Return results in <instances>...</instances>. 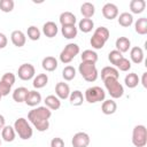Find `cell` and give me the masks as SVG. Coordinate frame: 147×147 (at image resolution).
<instances>
[{
	"label": "cell",
	"instance_id": "18",
	"mask_svg": "<svg viewBox=\"0 0 147 147\" xmlns=\"http://www.w3.org/2000/svg\"><path fill=\"white\" fill-rule=\"evenodd\" d=\"M115 46H116V49L118 52H121L122 54L127 52L131 47V41L129 38L126 37H119L116 39V42H115Z\"/></svg>",
	"mask_w": 147,
	"mask_h": 147
},
{
	"label": "cell",
	"instance_id": "9",
	"mask_svg": "<svg viewBox=\"0 0 147 147\" xmlns=\"http://www.w3.org/2000/svg\"><path fill=\"white\" fill-rule=\"evenodd\" d=\"M90 136L86 132H77L74 134L71 144L72 147H87L90 145Z\"/></svg>",
	"mask_w": 147,
	"mask_h": 147
},
{
	"label": "cell",
	"instance_id": "43",
	"mask_svg": "<svg viewBox=\"0 0 147 147\" xmlns=\"http://www.w3.org/2000/svg\"><path fill=\"white\" fill-rule=\"evenodd\" d=\"M51 147H64V141L60 137H55L51 140Z\"/></svg>",
	"mask_w": 147,
	"mask_h": 147
},
{
	"label": "cell",
	"instance_id": "44",
	"mask_svg": "<svg viewBox=\"0 0 147 147\" xmlns=\"http://www.w3.org/2000/svg\"><path fill=\"white\" fill-rule=\"evenodd\" d=\"M7 44H8V39H7L6 34L2 33V32H0V49L5 48L7 46Z\"/></svg>",
	"mask_w": 147,
	"mask_h": 147
},
{
	"label": "cell",
	"instance_id": "17",
	"mask_svg": "<svg viewBox=\"0 0 147 147\" xmlns=\"http://www.w3.org/2000/svg\"><path fill=\"white\" fill-rule=\"evenodd\" d=\"M108 78H115V79L119 78V72L115 67L108 65V67L102 68V70H101V79L106 80Z\"/></svg>",
	"mask_w": 147,
	"mask_h": 147
},
{
	"label": "cell",
	"instance_id": "19",
	"mask_svg": "<svg viewBox=\"0 0 147 147\" xmlns=\"http://www.w3.org/2000/svg\"><path fill=\"white\" fill-rule=\"evenodd\" d=\"M59 63H57V60L54 57V56H46L42 59V62H41V67L44 68V70L46 71H54L56 68H57Z\"/></svg>",
	"mask_w": 147,
	"mask_h": 147
},
{
	"label": "cell",
	"instance_id": "11",
	"mask_svg": "<svg viewBox=\"0 0 147 147\" xmlns=\"http://www.w3.org/2000/svg\"><path fill=\"white\" fill-rule=\"evenodd\" d=\"M55 94L60 100H65L70 95V87L67 83L60 82L55 86Z\"/></svg>",
	"mask_w": 147,
	"mask_h": 147
},
{
	"label": "cell",
	"instance_id": "13",
	"mask_svg": "<svg viewBox=\"0 0 147 147\" xmlns=\"http://www.w3.org/2000/svg\"><path fill=\"white\" fill-rule=\"evenodd\" d=\"M24 102L30 106V107H36L41 102V94L39 92H37L36 90L33 91H29L26 94V98L24 100Z\"/></svg>",
	"mask_w": 147,
	"mask_h": 147
},
{
	"label": "cell",
	"instance_id": "14",
	"mask_svg": "<svg viewBox=\"0 0 147 147\" xmlns=\"http://www.w3.org/2000/svg\"><path fill=\"white\" fill-rule=\"evenodd\" d=\"M42 32L47 37V38H54L57 32H59V29H57V25L52 22V21H48L46 22L44 25H42Z\"/></svg>",
	"mask_w": 147,
	"mask_h": 147
},
{
	"label": "cell",
	"instance_id": "33",
	"mask_svg": "<svg viewBox=\"0 0 147 147\" xmlns=\"http://www.w3.org/2000/svg\"><path fill=\"white\" fill-rule=\"evenodd\" d=\"M132 23H133V16H132V14L126 13V11L119 14V16H118V24L119 25H122L124 28H127Z\"/></svg>",
	"mask_w": 147,
	"mask_h": 147
},
{
	"label": "cell",
	"instance_id": "31",
	"mask_svg": "<svg viewBox=\"0 0 147 147\" xmlns=\"http://www.w3.org/2000/svg\"><path fill=\"white\" fill-rule=\"evenodd\" d=\"M78 28L82 32L84 33H88L93 30L94 28V22L91 20V18H82L78 23Z\"/></svg>",
	"mask_w": 147,
	"mask_h": 147
},
{
	"label": "cell",
	"instance_id": "5",
	"mask_svg": "<svg viewBox=\"0 0 147 147\" xmlns=\"http://www.w3.org/2000/svg\"><path fill=\"white\" fill-rule=\"evenodd\" d=\"M132 144L136 147H145L147 144V129L145 125H136L132 130Z\"/></svg>",
	"mask_w": 147,
	"mask_h": 147
},
{
	"label": "cell",
	"instance_id": "20",
	"mask_svg": "<svg viewBox=\"0 0 147 147\" xmlns=\"http://www.w3.org/2000/svg\"><path fill=\"white\" fill-rule=\"evenodd\" d=\"M45 106L51 110H57L61 107V100L56 95H47L45 98Z\"/></svg>",
	"mask_w": 147,
	"mask_h": 147
},
{
	"label": "cell",
	"instance_id": "12",
	"mask_svg": "<svg viewBox=\"0 0 147 147\" xmlns=\"http://www.w3.org/2000/svg\"><path fill=\"white\" fill-rule=\"evenodd\" d=\"M10 40L16 47H23L26 42V37L25 33L21 30H14L10 34Z\"/></svg>",
	"mask_w": 147,
	"mask_h": 147
},
{
	"label": "cell",
	"instance_id": "10",
	"mask_svg": "<svg viewBox=\"0 0 147 147\" xmlns=\"http://www.w3.org/2000/svg\"><path fill=\"white\" fill-rule=\"evenodd\" d=\"M102 15L107 20H114L118 16V8L115 3H111V2H107L103 5L102 7Z\"/></svg>",
	"mask_w": 147,
	"mask_h": 147
},
{
	"label": "cell",
	"instance_id": "4",
	"mask_svg": "<svg viewBox=\"0 0 147 147\" xmlns=\"http://www.w3.org/2000/svg\"><path fill=\"white\" fill-rule=\"evenodd\" d=\"M103 83H105V87H106L107 92L110 94V96L113 99H118V98L123 96V94H124V87L118 82V79L108 78V79L103 80Z\"/></svg>",
	"mask_w": 147,
	"mask_h": 147
},
{
	"label": "cell",
	"instance_id": "21",
	"mask_svg": "<svg viewBox=\"0 0 147 147\" xmlns=\"http://www.w3.org/2000/svg\"><path fill=\"white\" fill-rule=\"evenodd\" d=\"M15 137H16V132L14 130V126L5 125L3 129L1 130V138L7 142H11L15 140Z\"/></svg>",
	"mask_w": 147,
	"mask_h": 147
},
{
	"label": "cell",
	"instance_id": "1",
	"mask_svg": "<svg viewBox=\"0 0 147 147\" xmlns=\"http://www.w3.org/2000/svg\"><path fill=\"white\" fill-rule=\"evenodd\" d=\"M51 116H52V110L48 109L46 106H40L29 111L28 119L37 129V131L44 132L47 131L49 127Z\"/></svg>",
	"mask_w": 147,
	"mask_h": 147
},
{
	"label": "cell",
	"instance_id": "25",
	"mask_svg": "<svg viewBox=\"0 0 147 147\" xmlns=\"http://www.w3.org/2000/svg\"><path fill=\"white\" fill-rule=\"evenodd\" d=\"M69 100H70L71 106L78 107V106H82V105H83V102H84L85 99H84L83 93H82L79 90H75L74 92H70Z\"/></svg>",
	"mask_w": 147,
	"mask_h": 147
},
{
	"label": "cell",
	"instance_id": "23",
	"mask_svg": "<svg viewBox=\"0 0 147 147\" xmlns=\"http://www.w3.org/2000/svg\"><path fill=\"white\" fill-rule=\"evenodd\" d=\"M130 10L132 14H141L146 8L145 0H131L130 1Z\"/></svg>",
	"mask_w": 147,
	"mask_h": 147
},
{
	"label": "cell",
	"instance_id": "27",
	"mask_svg": "<svg viewBox=\"0 0 147 147\" xmlns=\"http://www.w3.org/2000/svg\"><path fill=\"white\" fill-rule=\"evenodd\" d=\"M80 13L84 16V18H91L95 13V7L91 2H84L80 6Z\"/></svg>",
	"mask_w": 147,
	"mask_h": 147
},
{
	"label": "cell",
	"instance_id": "46",
	"mask_svg": "<svg viewBox=\"0 0 147 147\" xmlns=\"http://www.w3.org/2000/svg\"><path fill=\"white\" fill-rule=\"evenodd\" d=\"M5 123H6V119H5V117H3V116L0 114V130H2V129H3Z\"/></svg>",
	"mask_w": 147,
	"mask_h": 147
},
{
	"label": "cell",
	"instance_id": "3",
	"mask_svg": "<svg viewBox=\"0 0 147 147\" xmlns=\"http://www.w3.org/2000/svg\"><path fill=\"white\" fill-rule=\"evenodd\" d=\"M78 71L82 75V77L86 82H90V83L96 80V78L99 76L95 63H92V62H80V64L78 67Z\"/></svg>",
	"mask_w": 147,
	"mask_h": 147
},
{
	"label": "cell",
	"instance_id": "34",
	"mask_svg": "<svg viewBox=\"0 0 147 147\" xmlns=\"http://www.w3.org/2000/svg\"><path fill=\"white\" fill-rule=\"evenodd\" d=\"M26 34H28V38H29V39L36 41V40H39V39H40L41 32H40V30H39L36 25H30V26L28 28Z\"/></svg>",
	"mask_w": 147,
	"mask_h": 147
},
{
	"label": "cell",
	"instance_id": "40",
	"mask_svg": "<svg viewBox=\"0 0 147 147\" xmlns=\"http://www.w3.org/2000/svg\"><path fill=\"white\" fill-rule=\"evenodd\" d=\"M122 57H123V54H122L121 52H118L117 49H113V51H110L109 54H108V60H109V62H110L111 64H114V65H116V63H117Z\"/></svg>",
	"mask_w": 147,
	"mask_h": 147
},
{
	"label": "cell",
	"instance_id": "26",
	"mask_svg": "<svg viewBox=\"0 0 147 147\" xmlns=\"http://www.w3.org/2000/svg\"><path fill=\"white\" fill-rule=\"evenodd\" d=\"M48 83V76L46 74H39L37 76L33 77V80H32V85L34 88H42L47 85Z\"/></svg>",
	"mask_w": 147,
	"mask_h": 147
},
{
	"label": "cell",
	"instance_id": "8",
	"mask_svg": "<svg viewBox=\"0 0 147 147\" xmlns=\"http://www.w3.org/2000/svg\"><path fill=\"white\" fill-rule=\"evenodd\" d=\"M36 74V69L31 63H23L20 65L18 70H17V75L18 78L22 80H30L34 77Z\"/></svg>",
	"mask_w": 147,
	"mask_h": 147
},
{
	"label": "cell",
	"instance_id": "47",
	"mask_svg": "<svg viewBox=\"0 0 147 147\" xmlns=\"http://www.w3.org/2000/svg\"><path fill=\"white\" fill-rule=\"evenodd\" d=\"M1 98H2V96H1V94H0V100H1Z\"/></svg>",
	"mask_w": 147,
	"mask_h": 147
},
{
	"label": "cell",
	"instance_id": "16",
	"mask_svg": "<svg viewBox=\"0 0 147 147\" xmlns=\"http://www.w3.org/2000/svg\"><path fill=\"white\" fill-rule=\"evenodd\" d=\"M59 21L61 23V25H75L77 22V18L75 16V14H72L71 11H63L61 13Z\"/></svg>",
	"mask_w": 147,
	"mask_h": 147
},
{
	"label": "cell",
	"instance_id": "30",
	"mask_svg": "<svg viewBox=\"0 0 147 147\" xmlns=\"http://www.w3.org/2000/svg\"><path fill=\"white\" fill-rule=\"evenodd\" d=\"M77 32L76 25H63L61 28V33L67 39H74L77 36Z\"/></svg>",
	"mask_w": 147,
	"mask_h": 147
},
{
	"label": "cell",
	"instance_id": "6",
	"mask_svg": "<svg viewBox=\"0 0 147 147\" xmlns=\"http://www.w3.org/2000/svg\"><path fill=\"white\" fill-rule=\"evenodd\" d=\"M106 98V92L103 88H101L100 86H92L88 87L85 91L84 94V99L85 101H87L88 103H96V102H101L103 101Z\"/></svg>",
	"mask_w": 147,
	"mask_h": 147
},
{
	"label": "cell",
	"instance_id": "32",
	"mask_svg": "<svg viewBox=\"0 0 147 147\" xmlns=\"http://www.w3.org/2000/svg\"><path fill=\"white\" fill-rule=\"evenodd\" d=\"M80 57H82V62H92V63H96V61H98V54H96L94 51H92V49H85V51L82 53Z\"/></svg>",
	"mask_w": 147,
	"mask_h": 147
},
{
	"label": "cell",
	"instance_id": "28",
	"mask_svg": "<svg viewBox=\"0 0 147 147\" xmlns=\"http://www.w3.org/2000/svg\"><path fill=\"white\" fill-rule=\"evenodd\" d=\"M124 83L129 88H134L138 86V84L140 83V79L138 77V75L136 72H130L125 76L124 78Z\"/></svg>",
	"mask_w": 147,
	"mask_h": 147
},
{
	"label": "cell",
	"instance_id": "45",
	"mask_svg": "<svg viewBox=\"0 0 147 147\" xmlns=\"http://www.w3.org/2000/svg\"><path fill=\"white\" fill-rule=\"evenodd\" d=\"M141 84L145 88H147V72H144L142 74V77H141Z\"/></svg>",
	"mask_w": 147,
	"mask_h": 147
},
{
	"label": "cell",
	"instance_id": "48",
	"mask_svg": "<svg viewBox=\"0 0 147 147\" xmlns=\"http://www.w3.org/2000/svg\"><path fill=\"white\" fill-rule=\"evenodd\" d=\"M0 145H1V139H0Z\"/></svg>",
	"mask_w": 147,
	"mask_h": 147
},
{
	"label": "cell",
	"instance_id": "22",
	"mask_svg": "<svg viewBox=\"0 0 147 147\" xmlns=\"http://www.w3.org/2000/svg\"><path fill=\"white\" fill-rule=\"evenodd\" d=\"M130 57H131V61L133 63H137V64L141 63L144 61V51H142V48H140L138 46L132 47L131 51H130Z\"/></svg>",
	"mask_w": 147,
	"mask_h": 147
},
{
	"label": "cell",
	"instance_id": "15",
	"mask_svg": "<svg viewBox=\"0 0 147 147\" xmlns=\"http://www.w3.org/2000/svg\"><path fill=\"white\" fill-rule=\"evenodd\" d=\"M101 110H102V113L105 115H113L117 110V103L113 99L103 100L102 105H101Z\"/></svg>",
	"mask_w": 147,
	"mask_h": 147
},
{
	"label": "cell",
	"instance_id": "35",
	"mask_svg": "<svg viewBox=\"0 0 147 147\" xmlns=\"http://www.w3.org/2000/svg\"><path fill=\"white\" fill-rule=\"evenodd\" d=\"M62 77L64 78V80H72L76 77V69L72 65H67L64 67V69L62 70Z\"/></svg>",
	"mask_w": 147,
	"mask_h": 147
},
{
	"label": "cell",
	"instance_id": "37",
	"mask_svg": "<svg viewBox=\"0 0 147 147\" xmlns=\"http://www.w3.org/2000/svg\"><path fill=\"white\" fill-rule=\"evenodd\" d=\"M93 34H95V36H98L99 38H101V39H103L105 41H107V40L109 39L110 32H109V30H108L106 26H99V28L95 29V31H94Z\"/></svg>",
	"mask_w": 147,
	"mask_h": 147
},
{
	"label": "cell",
	"instance_id": "24",
	"mask_svg": "<svg viewBox=\"0 0 147 147\" xmlns=\"http://www.w3.org/2000/svg\"><path fill=\"white\" fill-rule=\"evenodd\" d=\"M28 92H29V90L26 87H24V86H20L17 88H15L14 92H13V99H14V101L17 102V103L24 102Z\"/></svg>",
	"mask_w": 147,
	"mask_h": 147
},
{
	"label": "cell",
	"instance_id": "29",
	"mask_svg": "<svg viewBox=\"0 0 147 147\" xmlns=\"http://www.w3.org/2000/svg\"><path fill=\"white\" fill-rule=\"evenodd\" d=\"M134 30L138 34H146L147 33V18L146 17H140L134 23Z\"/></svg>",
	"mask_w": 147,
	"mask_h": 147
},
{
	"label": "cell",
	"instance_id": "36",
	"mask_svg": "<svg viewBox=\"0 0 147 147\" xmlns=\"http://www.w3.org/2000/svg\"><path fill=\"white\" fill-rule=\"evenodd\" d=\"M117 68V70H121V71H129L131 69V61L126 57H122L115 65Z\"/></svg>",
	"mask_w": 147,
	"mask_h": 147
},
{
	"label": "cell",
	"instance_id": "39",
	"mask_svg": "<svg viewBox=\"0 0 147 147\" xmlns=\"http://www.w3.org/2000/svg\"><path fill=\"white\" fill-rule=\"evenodd\" d=\"M90 44H91V46L94 48V49H101L103 46H105V44H106V41L103 40V39H101V38H99L98 36H95V34H93L92 37H91V40H90Z\"/></svg>",
	"mask_w": 147,
	"mask_h": 147
},
{
	"label": "cell",
	"instance_id": "7",
	"mask_svg": "<svg viewBox=\"0 0 147 147\" xmlns=\"http://www.w3.org/2000/svg\"><path fill=\"white\" fill-rule=\"evenodd\" d=\"M79 52H80L79 46L77 44L70 42V44L65 45V47L61 51V53H60V61L62 63L68 64V63H70L76 57V55L79 54Z\"/></svg>",
	"mask_w": 147,
	"mask_h": 147
},
{
	"label": "cell",
	"instance_id": "42",
	"mask_svg": "<svg viewBox=\"0 0 147 147\" xmlns=\"http://www.w3.org/2000/svg\"><path fill=\"white\" fill-rule=\"evenodd\" d=\"M9 92H11V86L6 84L5 82L0 80V94L1 96H6L9 94Z\"/></svg>",
	"mask_w": 147,
	"mask_h": 147
},
{
	"label": "cell",
	"instance_id": "2",
	"mask_svg": "<svg viewBox=\"0 0 147 147\" xmlns=\"http://www.w3.org/2000/svg\"><path fill=\"white\" fill-rule=\"evenodd\" d=\"M14 130L22 140H29L33 134V129L24 117H20L15 121Z\"/></svg>",
	"mask_w": 147,
	"mask_h": 147
},
{
	"label": "cell",
	"instance_id": "38",
	"mask_svg": "<svg viewBox=\"0 0 147 147\" xmlns=\"http://www.w3.org/2000/svg\"><path fill=\"white\" fill-rule=\"evenodd\" d=\"M15 2L13 0H0V10L3 13H10L14 9Z\"/></svg>",
	"mask_w": 147,
	"mask_h": 147
},
{
	"label": "cell",
	"instance_id": "41",
	"mask_svg": "<svg viewBox=\"0 0 147 147\" xmlns=\"http://www.w3.org/2000/svg\"><path fill=\"white\" fill-rule=\"evenodd\" d=\"M0 80H2V82H5L6 84H8V85L13 86V85L15 84L16 76H15L13 72H6V74H3V75H2V77H1V79H0Z\"/></svg>",
	"mask_w": 147,
	"mask_h": 147
}]
</instances>
